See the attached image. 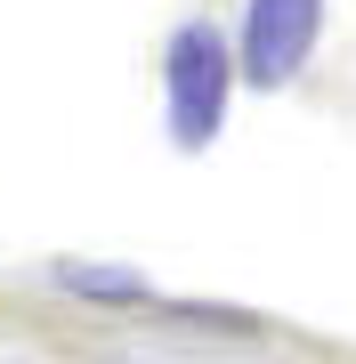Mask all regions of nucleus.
I'll list each match as a JSON object with an SVG mask.
<instances>
[{
  "label": "nucleus",
  "instance_id": "obj_3",
  "mask_svg": "<svg viewBox=\"0 0 356 364\" xmlns=\"http://www.w3.org/2000/svg\"><path fill=\"white\" fill-rule=\"evenodd\" d=\"M65 284L90 291V299H138V291H146L138 275H114V267H65Z\"/></svg>",
  "mask_w": 356,
  "mask_h": 364
},
{
  "label": "nucleus",
  "instance_id": "obj_1",
  "mask_svg": "<svg viewBox=\"0 0 356 364\" xmlns=\"http://www.w3.org/2000/svg\"><path fill=\"white\" fill-rule=\"evenodd\" d=\"M219 122H227V49L211 25H178L171 33V138L186 154H203L219 138Z\"/></svg>",
  "mask_w": 356,
  "mask_h": 364
},
{
  "label": "nucleus",
  "instance_id": "obj_2",
  "mask_svg": "<svg viewBox=\"0 0 356 364\" xmlns=\"http://www.w3.org/2000/svg\"><path fill=\"white\" fill-rule=\"evenodd\" d=\"M324 25V0H251V25H243V73L251 90H276L308 65Z\"/></svg>",
  "mask_w": 356,
  "mask_h": 364
}]
</instances>
